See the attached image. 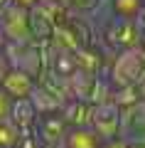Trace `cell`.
I'll return each instance as SVG.
<instances>
[{
	"label": "cell",
	"instance_id": "7",
	"mask_svg": "<svg viewBox=\"0 0 145 148\" xmlns=\"http://www.w3.org/2000/svg\"><path fill=\"white\" fill-rule=\"evenodd\" d=\"M64 148H101L103 141L96 136L91 126H69L62 138Z\"/></svg>",
	"mask_w": 145,
	"mask_h": 148
},
{
	"label": "cell",
	"instance_id": "13",
	"mask_svg": "<svg viewBox=\"0 0 145 148\" xmlns=\"http://www.w3.org/2000/svg\"><path fill=\"white\" fill-rule=\"evenodd\" d=\"M67 3L74 8V10H81V12H86V10H93V5H96L99 0H67Z\"/></svg>",
	"mask_w": 145,
	"mask_h": 148
},
{
	"label": "cell",
	"instance_id": "16",
	"mask_svg": "<svg viewBox=\"0 0 145 148\" xmlns=\"http://www.w3.org/2000/svg\"><path fill=\"white\" fill-rule=\"evenodd\" d=\"M10 3H15V5H20V8H27V10L37 5V0H10Z\"/></svg>",
	"mask_w": 145,
	"mask_h": 148
},
{
	"label": "cell",
	"instance_id": "17",
	"mask_svg": "<svg viewBox=\"0 0 145 148\" xmlns=\"http://www.w3.org/2000/svg\"><path fill=\"white\" fill-rule=\"evenodd\" d=\"M128 148H145V141H128Z\"/></svg>",
	"mask_w": 145,
	"mask_h": 148
},
{
	"label": "cell",
	"instance_id": "1",
	"mask_svg": "<svg viewBox=\"0 0 145 148\" xmlns=\"http://www.w3.org/2000/svg\"><path fill=\"white\" fill-rule=\"evenodd\" d=\"M143 79H145V49L135 45V47H125L116 52V59L108 69V84L113 89H123V86H140Z\"/></svg>",
	"mask_w": 145,
	"mask_h": 148
},
{
	"label": "cell",
	"instance_id": "9",
	"mask_svg": "<svg viewBox=\"0 0 145 148\" xmlns=\"http://www.w3.org/2000/svg\"><path fill=\"white\" fill-rule=\"evenodd\" d=\"M91 106L84 99H71L62 106V116L67 121V126H88V119H91Z\"/></svg>",
	"mask_w": 145,
	"mask_h": 148
},
{
	"label": "cell",
	"instance_id": "15",
	"mask_svg": "<svg viewBox=\"0 0 145 148\" xmlns=\"http://www.w3.org/2000/svg\"><path fill=\"white\" fill-rule=\"evenodd\" d=\"M7 69H10V59L5 57V52L0 49V82L5 79V74H7Z\"/></svg>",
	"mask_w": 145,
	"mask_h": 148
},
{
	"label": "cell",
	"instance_id": "2",
	"mask_svg": "<svg viewBox=\"0 0 145 148\" xmlns=\"http://www.w3.org/2000/svg\"><path fill=\"white\" fill-rule=\"evenodd\" d=\"M0 32L10 45H25L32 42V30H30V10L20 8L15 3H7L0 10Z\"/></svg>",
	"mask_w": 145,
	"mask_h": 148
},
{
	"label": "cell",
	"instance_id": "11",
	"mask_svg": "<svg viewBox=\"0 0 145 148\" xmlns=\"http://www.w3.org/2000/svg\"><path fill=\"white\" fill-rule=\"evenodd\" d=\"M20 136H22V131L10 121V119L0 121V148H15L17 141H20Z\"/></svg>",
	"mask_w": 145,
	"mask_h": 148
},
{
	"label": "cell",
	"instance_id": "5",
	"mask_svg": "<svg viewBox=\"0 0 145 148\" xmlns=\"http://www.w3.org/2000/svg\"><path fill=\"white\" fill-rule=\"evenodd\" d=\"M35 84L37 82H35V77H32L30 72H25V69H20V67H10L7 74H5V79L0 82V89L15 101V99H30Z\"/></svg>",
	"mask_w": 145,
	"mask_h": 148
},
{
	"label": "cell",
	"instance_id": "3",
	"mask_svg": "<svg viewBox=\"0 0 145 148\" xmlns=\"http://www.w3.org/2000/svg\"><path fill=\"white\" fill-rule=\"evenodd\" d=\"M88 126L96 131V136H99L101 141H108V138L120 136V109L113 104V101L93 104Z\"/></svg>",
	"mask_w": 145,
	"mask_h": 148
},
{
	"label": "cell",
	"instance_id": "6",
	"mask_svg": "<svg viewBox=\"0 0 145 148\" xmlns=\"http://www.w3.org/2000/svg\"><path fill=\"white\" fill-rule=\"evenodd\" d=\"M37 121H39V136L44 138L47 143H57L64 138V133H67V121H64L62 111H49V114H39L37 116Z\"/></svg>",
	"mask_w": 145,
	"mask_h": 148
},
{
	"label": "cell",
	"instance_id": "4",
	"mask_svg": "<svg viewBox=\"0 0 145 148\" xmlns=\"http://www.w3.org/2000/svg\"><path fill=\"white\" fill-rule=\"evenodd\" d=\"M140 27L135 20H123V17H113L108 22V27L103 30V42L108 45V49L120 52L125 47H135L140 45Z\"/></svg>",
	"mask_w": 145,
	"mask_h": 148
},
{
	"label": "cell",
	"instance_id": "14",
	"mask_svg": "<svg viewBox=\"0 0 145 148\" xmlns=\"http://www.w3.org/2000/svg\"><path fill=\"white\" fill-rule=\"evenodd\" d=\"M101 148H128V141H125L123 136H116V138L103 141V146H101Z\"/></svg>",
	"mask_w": 145,
	"mask_h": 148
},
{
	"label": "cell",
	"instance_id": "12",
	"mask_svg": "<svg viewBox=\"0 0 145 148\" xmlns=\"http://www.w3.org/2000/svg\"><path fill=\"white\" fill-rule=\"evenodd\" d=\"M10 109H12V99L0 89V121H5V119L10 116Z\"/></svg>",
	"mask_w": 145,
	"mask_h": 148
},
{
	"label": "cell",
	"instance_id": "10",
	"mask_svg": "<svg viewBox=\"0 0 145 148\" xmlns=\"http://www.w3.org/2000/svg\"><path fill=\"white\" fill-rule=\"evenodd\" d=\"M143 5H145V0H111V12H113V17L135 20Z\"/></svg>",
	"mask_w": 145,
	"mask_h": 148
},
{
	"label": "cell",
	"instance_id": "8",
	"mask_svg": "<svg viewBox=\"0 0 145 148\" xmlns=\"http://www.w3.org/2000/svg\"><path fill=\"white\" fill-rule=\"evenodd\" d=\"M37 109H35V104H32L30 99H15L12 101V109H10V121L15 123L20 131H30L32 126H35V121H37Z\"/></svg>",
	"mask_w": 145,
	"mask_h": 148
},
{
	"label": "cell",
	"instance_id": "19",
	"mask_svg": "<svg viewBox=\"0 0 145 148\" xmlns=\"http://www.w3.org/2000/svg\"><path fill=\"white\" fill-rule=\"evenodd\" d=\"M7 3H10V0H0V10H3V8H5Z\"/></svg>",
	"mask_w": 145,
	"mask_h": 148
},
{
	"label": "cell",
	"instance_id": "18",
	"mask_svg": "<svg viewBox=\"0 0 145 148\" xmlns=\"http://www.w3.org/2000/svg\"><path fill=\"white\" fill-rule=\"evenodd\" d=\"M138 89H140V99H143V101H145V79H143V82H140V86H138Z\"/></svg>",
	"mask_w": 145,
	"mask_h": 148
}]
</instances>
